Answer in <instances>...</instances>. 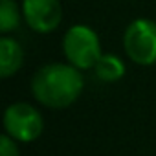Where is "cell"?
Here are the masks:
<instances>
[{
    "label": "cell",
    "instance_id": "7",
    "mask_svg": "<svg viewBox=\"0 0 156 156\" xmlns=\"http://www.w3.org/2000/svg\"><path fill=\"white\" fill-rule=\"evenodd\" d=\"M94 73L103 83H118L125 77L127 66H125L123 59L118 57L116 53H105L103 51V55L99 57V61L94 66Z\"/></svg>",
    "mask_w": 156,
    "mask_h": 156
},
{
    "label": "cell",
    "instance_id": "5",
    "mask_svg": "<svg viewBox=\"0 0 156 156\" xmlns=\"http://www.w3.org/2000/svg\"><path fill=\"white\" fill-rule=\"evenodd\" d=\"M20 6L26 26L35 33H51L62 22L61 0H22Z\"/></svg>",
    "mask_w": 156,
    "mask_h": 156
},
{
    "label": "cell",
    "instance_id": "8",
    "mask_svg": "<svg viewBox=\"0 0 156 156\" xmlns=\"http://www.w3.org/2000/svg\"><path fill=\"white\" fill-rule=\"evenodd\" d=\"M22 20V6L17 4V0H0V31L2 35L19 30Z\"/></svg>",
    "mask_w": 156,
    "mask_h": 156
},
{
    "label": "cell",
    "instance_id": "4",
    "mask_svg": "<svg viewBox=\"0 0 156 156\" xmlns=\"http://www.w3.org/2000/svg\"><path fill=\"white\" fill-rule=\"evenodd\" d=\"M4 132L9 134L19 143H31L37 141L44 132V118L37 107L17 101L8 105L4 110Z\"/></svg>",
    "mask_w": 156,
    "mask_h": 156
},
{
    "label": "cell",
    "instance_id": "9",
    "mask_svg": "<svg viewBox=\"0 0 156 156\" xmlns=\"http://www.w3.org/2000/svg\"><path fill=\"white\" fill-rule=\"evenodd\" d=\"M0 156H20L19 141L13 140L6 132L2 134V138H0Z\"/></svg>",
    "mask_w": 156,
    "mask_h": 156
},
{
    "label": "cell",
    "instance_id": "3",
    "mask_svg": "<svg viewBox=\"0 0 156 156\" xmlns=\"http://www.w3.org/2000/svg\"><path fill=\"white\" fill-rule=\"evenodd\" d=\"M123 50L138 66L156 64V22L147 17L130 20L123 31Z\"/></svg>",
    "mask_w": 156,
    "mask_h": 156
},
{
    "label": "cell",
    "instance_id": "1",
    "mask_svg": "<svg viewBox=\"0 0 156 156\" xmlns=\"http://www.w3.org/2000/svg\"><path fill=\"white\" fill-rule=\"evenodd\" d=\"M37 103L46 108L62 110L72 107L85 90L83 70L66 62H48L41 66L30 83Z\"/></svg>",
    "mask_w": 156,
    "mask_h": 156
},
{
    "label": "cell",
    "instance_id": "6",
    "mask_svg": "<svg viewBox=\"0 0 156 156\" xmlns=\"http://www.w3.org/2000/svg\"><path fill=\"white\" fill-rule=\"evenodd\" d=\"M24 64V48L22 44L9 37L4 35L0 39V77L2 79H9Z\"/></svg>",
    "mask_w": 156,
    "mask_h": 156
},
{
    "label": "cell",
    "instance_id": "2",
    "mask_svg": "<svg viewBox=\"0 0 156 156\" xmlns=\"http://www.w3.org/2000/svg\"><path fill=\"white\" fill-rule=\"evenodd\" d=\"M64 59L79 70H94L96 62L103 55V46L98 31L87 24H73L62 35Z\"/></svg>",
    "mask_w": 156,
    "mask_h": 156
}]
</instances>
